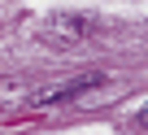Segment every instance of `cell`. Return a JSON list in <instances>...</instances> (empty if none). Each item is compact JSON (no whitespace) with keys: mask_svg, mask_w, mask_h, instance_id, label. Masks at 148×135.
Listing matches in <instances>:
<instances>
[{"mask_svg":"<svg viewBox=\"0 0 148 135\" xmlns=\"http://www.w3.org/2000/svg\"><path fill=\"white\" fill-rule=\"evenodd\" d=\"M105 74L100 70H87V74H61V79H31L26 83V109H48V105H61V100H74V96H83L92 87H100Z\"/></svg>","mask_w":148,"mask_h":135,"instance_id":"1","label":"cell"},{"mask_svg":"<svg viewBox=\"0 0 148 135\" xmlns=\"http://www.w3.org/2000/svg\"><path fill=\"white\" fill-rule=\"evenodd\" d=\"M96 22L92 18H74V13H65V18H52V22H44V31H39V39L48 44V48H79V44H92L96 39Z\"/></svg>","mask_w":148,"mask_h":135,"instance_id":"2","label":"cell"},{"mask_svg":"<svg viewBox=\"0 0 148 135\" xmlns=\"http://www.w3.org/2000/svg\"><path fill=\"white\" fill-rule=\"evenodd\" d=\"M139 122H144V126H148V105H144V109H139Z\"/></svg>","mask_w":148,"mask_h":135,"instance_id":"3","label":"cell"}]
</instances>
